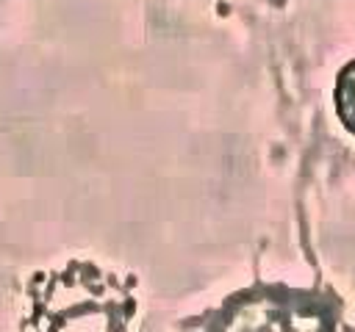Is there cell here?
Masks as SVG:
<instances>
[{
    "instance_id": "6da1fadb",
    "label": "cell",
    "mask_w": 355,
    "mask_h": 332,
    "mask_svg": "<svg viewBox=\"0 0 355 332\" xmlns=\"http://www.w3.org/2000/svg\"><path fill=\"white\" fill-rule=\"evenodd\" d=\"M222 332H327V324L308 307L263 296L241 304Z\"/></svg>"
}]
</instances>
